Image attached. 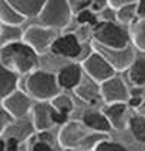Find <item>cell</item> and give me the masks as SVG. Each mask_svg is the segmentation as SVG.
Returning a JSON list of instances; mask_svg holds the SVG:
<instances>
[{"label": "cell", "mask_w": 145, "mask_h": 151, "mask_svg": "<svg viewBox=\"0 0 145 151\" xmlns=\"http://www.w3.org/2000/svg\"><path fill=\"white\" fill-rule=\"evenodd\" d=\"M103 113L109 119L113 129H125L128 127V103L118 102V103H108L103 109Z\"/></svg>", "instance_id": "cell-14"}, {"label": "cell", "mask_w": 145, "mask_h": 151, "mask_svg": "<svg viewBox=\"0 0 145 151\" xmlns=\"http://www.w3.org/2000/svg\"><path fill=\"white\" fill-rule=\"evenodd\" d=\"M1 106L15 121H18V119L25 118L28 113H31L34 103H32V97L29 94L16 89L15 92H12L9 96H6L1 100Z\"/></svg>", "instance_id": "cell-8"}, {"label": "cell", "mask_w": 145, "mask_h": 151, "mask_svg": "<svg viewBox=\"0 0 145 151\" xmlns=\"http://www.w3.org/2000/svg\"><path fill=\"white\" fill-rule=\"evenodd\" d=\"M72 15L74 12L68 0H47L36 18L39 25H44L52 29H61V28L68 26Z\"/></svg>", "instance_id": "cell-5"}, {"label": "cell", "mask_w": 145, "mask_h": 151, "mask_svg": "<svg viewBox=\"0 0 145 151\" xmlns=\"http://www.w3.org/2000/svg\"><path fill=\"white\" fill-rule=\"evenodd\" d=\"M138 0H108V6L112 9H118L121 6H125V4H131V3H136Z\"/></svg>", "instance_id": "cell-33"}, {"label": "cell", "mask_w": 145, "mask_h": 151, "mask_svg": "<svg viewBox=\"0 0 145 151\" xmlns=\"http://www.w3.org/2000/svg\"><path fill=\"white\" fill-rule=\"evenodd\" d=\"M142 102H144V97L142 96H139V94H131V97L128 99V108H132V109H139V106L142 105Z\"/></svg>", "instance_id": "cell-30"}, {"label": "cell", "mask_w": 145, "mask_h": 151, "mask_svg": "<svg viewBox=\"0 0 145 151\" xmlns=\"http://www.w3.org/2000/svg\"><path fill=\"white\" fill-rule=\"evenodd\" d=\"M128 78L136 87L145 86V57H138L134 60L128 68Z\"/></svg>", "instance_id": "cell-21"}, {"label": "cell", "mask_w": 145, "mask_h": 151, "mask_svg": "<svg viewBox=\"0 0 145 151\" xmlns=\"http://www.w3.org/2000/svg\"><path fill=\"white\" fill-rule=\"evenodd\" d=\"M19 76L0 63V102L18 89Z\"/></svg>", "instance_id": "cell-17"}, {"label": "cell", "mask_w": 145, "mask_h": 151, "mask_svg": "<svg viewBox=\"0 0 145 151\" xmlns=\"http://www.w3.org/2000/svg\"><path fill=\"white\" fill-rule=\"evenodd\" d=\"M31 151H54V148H52V144L44 142V141H38V138H36V142L32 145Z\"/></svg>", "instance_id": "cell-31"}, {"label": "cell", "mask_w": 145, "mask_h": 151, "mask_svg": "<svg viewBox=\"0 0 145 151\" xmlns=\"http://www.w3.org/2000/svg\"><path fill=\"white\" fill-rule=\"evenodd\" d=\"M68 3L74 15L81 10H93L99 13L108 6V0H68Z\"/></svg>", "instance_id": "cell-24"}, {"label": "cell", "mask_w": 145, "mask_h": 151, "mask_svg": "<svg viewBox=\"0 0 145 151\" xmlns=\"http://www.w3.org/2000/svg\"><path fill=\"white\" fill-rule=\"evenodd\" d=\"M50 103L52 105V108L57 109V111H60V112L62 113H67V115H70L72 109H74V102H72V99L70 96H67V94H57L54 99H51L50 100Z\"/></svg>", "instance_id": "cell-26"}, {"label": "cell", "mask_w": 145, "mask_h": 151, "mask_svg": "<svg viewBox=\"0 0 145 151\" xmlns=\"http://www.w3.org/2000/svg\"><path fill=\"white\" fill-rule=\"evenodd\" d=\"M74 92L77 94L78 99H81L84 103H89V105H96L99 102V99H102V94H100V84L94 80H86L74 89Z\"/></svg>", "instance_id": "cell-15"}, {"label": "cell", "mask_w": 145, "mask_h": 151, "mask_svg": "<svg viewBox=\"0 0 145 151\" xmlns=\"http://www.w3.org/2000/svg\"><path fill=\"white\" fill-rule=\"evenodd\" d=\"M138 112H139V113H142V115H144V116H145V99H144V102H142V105L139 106V109H138Z\"/></svg>", "instance_id": "cell-36"}, {"label": "cell", "mask_w": 145, "mask_h": 151, "mask_svg": "<svg viewBox=\"0 0 145 151\" xmlns=\"http://www.w3.org/2000/svg\"><path fill=\"white\" fill-rule=\"evenodd\" d=\"M128 128L138 142L145 144V116L142 113L136 112L135 115H132L128 119Z\"/></svg>", "instance_id": "cell-23"}, {"label": "cell", "mask_w": 145, "mask_h": 151, "mask_svg": "<svg viewBox=\"0 0 145 151\" xmlns=\"http://www.w3.org/2000/svg\"><path fill=\"white\" fill-rule=\"evenodd\" d=\"M131 42L139 50L145 52V16H138L131 23Z\"/></svg>", "instance_id": "cell-20"}, {"label": "cell", "mask_w": 145, "mask_h": 151, "mask_svg": "<svg viewBox=\"0 0 145 151\" xmlns=\"http://www.w3.org/2000/svg\"><path fill=\"white\" fill-rule=\"evenodd\" d=\"M75 19L80 25H89V26H94L99 22L97 13L93 10H81V12L75 13Z\"/></svg>", "instance_id": "cell-28"}, {"label": "cell", "mask_w": 145, "mask_h": 151, "mask_svg": "<svg viewBox=\"0 0 145 151\" xmlns=\"http://www.w3.org/2000/svg\"><path fill=\"white\" fill-rule=\"evenodd\" d=\"M62 151H74V150H71V148H62Z\"/></svg>", "instance_id": "cell-38"}, {"label": "cell", "mask_w": 145, "mask_h": 151, "mask_svg": "<svg viewBox=\"0 0 145 151\" xmlns=\"http://www.w3.org/2000/svg\"><path fill=\"white\" fill-rule=\"evenodd\" d=\"M91 38L97 45L116 50L126 48L132 44L129 31L123 25L112 20H99L91 29Z\"/></svg>", "instance_id": "cell-3"}, {"label": "cell", "mask_w": 145, "mask_h": 151, "mask_svg": "<svg viewBox=\"0 0 145 151\" xmlns=\"http://www.w3.org/2000/svg\"><path fill=\"white\" fill-rule=\"evenodd\" d=\"M93 151H128V148L125 145H122L121 142L112 141L110 138H106L103 141H100Z\"/></svg>", "instance_id": "cell-27"}, {"label": "cell", "mask_w": 145, "mask_h": 151, "mask_svg": "<svg viewBox=\"0 0 145 151\" xmlns=\"http://www.w3.org/2000/svg\"><path fill=\"white\" fill-rule=\"evenodd\" d=\"M54 108L50 102H38L32 108V125L35 131H50L52 128L54 119H52Z\"/></svg>", "instance_id": "cell-12"}, {"label": "cell", "mask_w": 145, "mask_h": 151, "mask_svg": "<svg viewBox=\"0 0 145 151\" xmlns=\"http://www.w3.org/2000/svg\"><path fill=\"white\" fill-rule=\"evenodd\" d=\"M13 122H15V119L6 112V109H4L3 106H0V137H1L3 134H6L7 128H9Z\"/></svg>", "instance_id": "cell-29"}, {"label": "cell", "mask_w": 145, "mask_h": 151, "mask_svg": "<svg viewBox=\"0 0 145 151\" xmlns=\"http://www.w3.org/2000/svg\"><path fill=\"white\" fill-rule=\"evenodd\" d=\"M81 41L78 39L75 32H68L64 35L55 38V41L51 45L50 52L58 57H64V58H77L81 54Z\"/></svg>", "instance_id": "cell-11"}, {"label": "cell", "mask_w": 145, "mask_h": 151, "mask_svg": "<svg viewBox=\"0 0 145 151\" xmlns=\"http://www.w3.org/2000/svg\"><path fill=\"white\" fill-rule=\"evenodd\" d=\"M0 151H6V141L0 139Z\"/></svg>", "instance_id": "cell-37"}, {"label": "cell", "mask_w": 145, "mask_h": 151, "mask_svg": "<svg viewBox=\"0 0 145 151\" xmlns=\"http://www.w3.org/2000/svg\"><path fill=\"white\" fill-rule=\"evenodd\" d=\"M58 37L55 29L44 26V25H32L23 31L22 41L26 42L38 55H44L50 52L51 45Z\"/></svg>", "instance_id": "cell-6"}, {"label": "cell", "mask_w": 145, "mask_h": 151, "mask_svg": "<svg viewBox=\"0 0 145 151\" xmlns=\"http://www.w3.org/2000/svg\"><path fill=\"white\" fill-rule=\"evenodd\" d=\"M25 20L26 18L22 16L7 0H0V22L1 23L20 26L22 23H25Z\"/></svg>", "instance_id": "cell-19"}, {"label": "cell", "mask_w": 145, "mask_h": 151, "mask_svg": "<svg viewBox=\"0 0 145 151\" xmlns=\"http://www.w3.org/2000/svg\"><path fill=\"white\" fill-rule=\"evenodd\" d=\"M116 20L121 25H131L135 19L138 18V10H136V3L125 4L116 9Z\"/></svg>", "instance_id": "cell-25"}, {"label": "cell", "mask_w": 145, "mask_h": 151, "mask_svg": "<svg viewBox=\"0 0 145 151\" xmlns=\"http://www.w3.org/2000/svg\"><path fill=\"white\" fill-rule=\"evenodd\" d=\"M0 63L18 76L38 70L39 55L23 41H18L0 48Z\"/></svg>", "instance_id": "cell-2"}, {"label": "cell", "mask_w": 145, "mask_h": 151, "mask_svg": "<svg viewBox=\"0 0 145 151\" xmlns=\"http://www.w3.org/2000/svg\"><path fill=\"white\" fill-rule=\"evenodd\" d=\"M20 141L16 137H7L6 138V151H18Z\"/></svg>", "instance_id": "cell-32"}, {"label": "cell", "mask_w": 145, "mask_h": 151, "mask_svg": "<svg viewBox=\"0 0 145 151\" xmlns=\"http://www.w3.org/2000/svg\"><path fill=\"white\" fill-rule=\"evenodd\" d=\"M25 87L28 94L38 102H50L61 93L57 74L44 70H35L29 73L25 81Z\"/></svg>", "instance_id": "cell-4"}, {"label": "cell", "mask_w": 145, "mask_h": 151, "mask_svg": "<svg viewBox=\"0 0 145 151\" xmlns=\"http://www.w3.org/2000/svg\"><path fill=\"white\" fill-rule=\"evenodd\" d=\"M93 48L96 51H99L108 60L110 65L116 70V73L128 70L131 67V64L134 63V60L136 58L134 50H132V45L122 48V50H116V48H106V47H102V45H97L93 42Z\"/></svg>", "instance_id": "cell-9"}, {"label": "cell", "mask_w": 145, "mask_h": 151, "mask_svg": "<svg viewBox=\"0 0 145 151\" xmlns=\"http://www.w3.org/2000/svg\"><path fill=\"white\" fill-rule=\"evenodd\" d=\"M36 138H38V141H44V142L52 144V135L50 134V131H38Z\"/></svg>", "instance_id": "cell-34"}, {"label": "cell", "mask_w": 145, "mask_h": 151, "mask_svg": "<svg viewBox=\"0 0 145 151\" xmlns=\"http://www.w3.org/2000/svg\"><path fill=\"white\" fill-rule=\"evenodd\" d=\"M136 10H138V16H145V0L136 1Z\"/></svg>", "instance_id": "cell-35"}, {"label": "cell", "mask_w": 145, "mask_h": 151, "mask_svg": "<svg viewBox=\"0 0 145 151\" xmlns=\"http://www.w3.org/2000/svg\"><path fill=\"white\" fill-rule=\"evenodd\" d=\"M25 18H36L47 0H7Z\"/></svg>", "instance_id": "cell-18"}, {"label": "cell", "mask_w": 145, "mask_h": 151, "mask_svg": "<svg viewBox=\"0 0 145 151\" xmlns=\"http://www.w3.org/2000/svg\"><path fill=\"white\" fill-rule=\"evenodd\" d=\"M106 138H110L109 134L93 131L83 124V121H68L61 125L58 132V144L61 148H71L74 151H93Z\"/></svg>", "instance_id": "cell-1"}, {"label": "cell", "mask_w": 145, "mask_h": 151, "mask_svg": "<svg viewBox=\"0 0 145 151\" xmlns=\"http://www.w3.org/2000/svg\"><path fill=\"white\" fill-rule=\"evenodd\" d=\"M100 94L106 103H118V102H128L131 97V92L126 83L119 76H113L103 83H100Z\"/></svg>", "instance_id": "cell-10"}, {"label": "cell", "mask_w": 145, "mask_h": 151, "mask_svg": "<svg viewBox=\"0 0 145 151\" xmlns=\"http://www.w3.org/2000/svg\"><path fill=\"white\" fill-rule=\"evenodd\" d=\"M81 121H83V124L87 128H90V129L96 132L109 134L110 129H113L110 122H109V119L106 118V115L103 113V111L102 112H99V111H87V112L83 113Z\"/></svg>", "instance_id": "cell-16"}, {"label": "cell", "mask_w": 145, "mask_h": 151, "mask_svg": "<svg viewBox=\"0 0 145 151\" xmlns=\"http://www.w3.org/2000/svg\"><path fill=\"white\" fill-rule=\"evenodd\" d=\"M81 67H83L84 74L91 80L97 81L99 84L116 74V70L110 65V63L94 48L90 54L83 60Z\"/></svg>", "instance_id": "cell-7"}, {"label": "cell", "mask_w": 145, "mask_h": 151, "mask_svg": "<svg viewBox=\"0 0 145 151\" xmlns=\"http://www.w3.org/2000/svg\"><path fill=\"white\" fill-rule=\"evenodd\" d=\"M22 37H23V31L18 25H6V23L0 25V48L22 41Z\"/></svg>", "instance_id": "cell-22"}, {"label": "cell", "mask_w": 145, "mask_h": 151, "mask_svg": "<svg viewBox=\"0 0 145 151\" xmlns=\"http://www.w3.org/2000/svg\"><path fill=\"white\" fill-rule=\"evenodd\" d=\"M83 67L81 64H67L64 67L60 68V71L57 73V78H58V83H60V87L61 89H65V90H74L83 80Z\"/></svg>", "instance_id": "cell-13"}]
</instances>
